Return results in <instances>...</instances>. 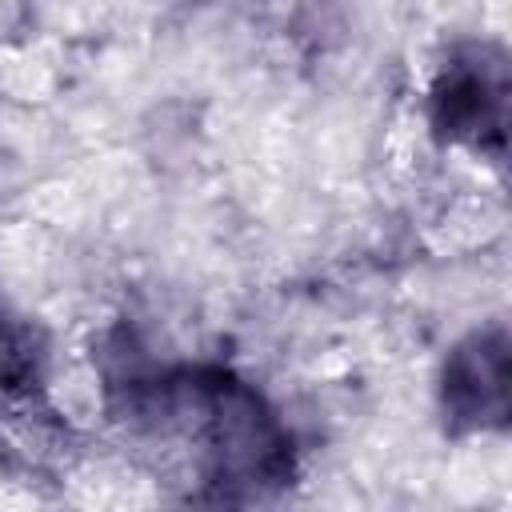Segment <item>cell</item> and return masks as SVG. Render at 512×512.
<instances>
[{
	"mask_svg": "<svg viewBox=\"0 0 512 512\" xmlns=\"http://www.w3.org/2000/svg\"><path fill=\"white\" fill-rule=\"evenodd\" d=\"M120 420L188 448L200 484L196 500H272L292 488L300 472L292 428L276 404L228 364H164L156 384Z\"/></svg>",
	"mask_w": 512,
	"mask_h": 512,
	"instance_id": "cell-1",
	"label": "cell"
},
{
	"mask_svg": "<svg viewBox=\"0 0 512 512\" xmlns=\"http://www.w3.org/2000/svg\"><path fill=\"white\" fill-rule=\"evenodd\" d=\"M508 52L496 40H464L444 52L424 92V124L444 148L504 164L508 152Z\"/></svg>",
	"mask_w": 512,
	"mask_h": 512,
	"instance_id": "cell-2",
	"label": "cell"
},
{
	"mask_svg": "<svg viewBox=\"0 0 512 512\" xmlns=\"http://www.w3.org/2000/svg\"><path fill=\"white\" fill-rule=\"evenodd\" d=\"M436 416L444 436L468 440L504 432L512 416V340L504 324L460 336L436 372Z\"/></svg>",
	"mask_w": 512,
	"mask_h": 512,
	"instance_id": "cell-3",
	"label": "cell"
}]
</instances>
